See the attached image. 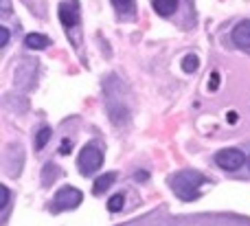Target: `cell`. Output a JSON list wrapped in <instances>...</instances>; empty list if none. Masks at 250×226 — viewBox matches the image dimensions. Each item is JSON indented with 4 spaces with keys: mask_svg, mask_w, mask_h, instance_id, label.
I'll return each mask as SVG.
<instances>
[{
    "mask_svg": "<svg viewBox=\"0 0 250 226\" xmlns=\"http://www.w3.org/2000/svg\"><path fill=\"white\" fill-rule=\"evenodd\" d=\"M204 183H208L200 171H193V169H185V171H178L169 178V185H171L173 193H176L180 200L185 202H193L200 198V187Z\"/></svg>",
    "mask_w": 250,
    "mask_h": 226,
    "instance_id": "6da1fadb",
    "label": "cell"
},
{
    "mask_svg": "<svg viewBox=\"0 0 250 226\" xmlns=\"http://www.w3.org/2000/svg\"><path fill=\"white\" fill-rule=\"evenodd\" d=\"M101 165H104V149H101V145L88 143L86 147L82 149L79 158H77L79 174L82 176H92Z\"/></svg>",
    "mask_w": 250,
    "mask_h": 226,
    "instance_id": "7a4b0ae2",
    "label": "cell"
},
{
    "mask_svg": "<svg viewBox=\"0 0 250 226\" xmlns=\"http://www.w3.org/2000/svg\"><path fill=\"white\" fill-rule=\"evenodd\" d=\"M105 103H108L110 121H112L114 125H123L129 119V105H127V101H125V97L121 92H112L110 86H105Z\"/></svg>",
    "mask_w": 250,
    "mask_h": 226,
    "instance_id": "3957f363",
    "label": "cell"
},
{
    "mask_svg": "<svg viewBox=\"0 0 250 226\" xmlns=\"http://www.w3.org/2000/svg\"><path fill=\"white\" fill-rule=\"evenodd\" d=\"M82 200H83V193L79 191V189L66 185V187H62L60 191L55 193V198H53V211H73L82 205Z\"/></svg>",
    "mask_w": 250,
    "mask_h": 226,
    "instance_id": "277c9868",
    "label": "cell"
},
{
    "mask_svg": "<svg viewBox=\"0 0 250 226\" xmlns=\"http://www.w3.org/2000/svg\"><path fill=\"white\" fill-rule=\"evenodd\" d=\"M246 163V156H244L242 149L237 147H226V149H220L215 154V165L222 167L224 171H235Z\"/></svg>",
    "mask_w": 250,
    "mask_h": 226,
    "instance_id": "5b68a950",
    "label": "cell"
},
{
    "mask_svg": "<svg viewBox=\"0 0 250 226\" xmlns=\"http://www.w3.org/2000/svg\"><path fill=\"white\" fill-rule=\"evenodd\" d=\"M35 73H38V64H35V60H24L20 66L16 68V86L18 88H31L35 83Z\"/></svg>",
    "mask_w": 250,
    "mask_h": 226,
    "instance_id": "8992f818",
    "label": "cell"
},
{
    "mask_svg": "<svg viewBox=\"0 0 250 226\" xmlns=\"http://www.w3.org/2000/svg\"><path fill=\"white\" fill-rule=\"evenodd\" d=\"M60 20L66 29H73V26L79 24V7L77 0H68V2L60 4Z\"/></svg>",
    "mask_w": 250,
    "mask_h": 226,
    "instance_id": "52a82bcc",
    "label": "cell"
},
{
    "mask_svg": "<svg viewBox=\"0 0 250 226\" xmlns=\"http://www.w3.org/2000/svg\"><path fill=\"white\" fill-rule=\"evenodd\" d=\"M230 38H233L235 46L250 51V20H242L239 24H235L233 33H230Z\"/></svg>",
    "mask_w": 250,
    "mask_h": 226,
    "instance_id": "ba28073f",
    "label": "cell"
},
{
    "mask_svg": "<svg viewBox=\"0 0 250 226\" xmlns=\"http://www.w3.org/2000/svg\"><path fill=\"white\" fill-rule=\"evenodd\" d=\"M112 183H117V171H108V174L99 176V178L95 180V185H92V193H95V196H101V193H105L110 187H112Z\"/></svg>",
    "mask_w": 250,
    "mask_h": 226,
    "instance_id": "9c48e42d",
    "label": "cell"
},
{
    "mask_svg": "<svg viewBox=\"0 0 250 226\" xmlns=\"http://www.w3.org/2000/svg\"><path fill=\"white\" fill-rule=\"evenodd\" d=\"M24 44H26V48H31V51H42V48H46L48 44H51V40L42 33H29L24 38Z\"/></svg>",
    "mask_w": 250,
    "mask_h": 226,
    "instance_id": "30bf717a",
    "label": "cell"
},
{
    "mask_svg": "<svg viewBox=\"0 0 250 226\" xmlns=\"http://www.w3.org/2000/svg\"><path fill=\"white\" fill-rule=\"evenodd\" d=\"M178 7V0H154V11L163 18H169Z\"/></svg>",
    "mask_w": 250,
    "mask_h": 226,
    "instance_id": "8fae6325",
    "label": "cell"
},
{
    "mask_svg": "<svg viewBox=\"0 0 250 226\" xmlns=\"http://www.w3.org/2000/svg\"><path fill=\"white\" fill-rule=\"evenodd\" d=\"M57 176H60V169H57V165H53V163H46V167L42 169V183H44V187H48V185L55 183Z\"/></svg>",
    "mask_w": 250,
    "mask_h": 226,
    "instance_id": "7c38bea8",
    "label": "cell"
},
{
    "mask_svg": "<svg viewBox=\"0 0 250 226\" xmlns=\"http://www.w3.org/2000/svg\"><path fill=\"white\" fill-rule=\"evenodd\" d=\"M51 134H53V130H51L48 125H46V127H42V130L38 132V136H35V149H38V152H40V149L46 147V143L51 141Z\"/></svg>",
    "mask_w": 250,
    "mask_h": 226,
    "instance_id": "4fadbf2b",
    "label": "cell"
},
{
    "mask_svg": "<svg viewBox=\"0 0 250 226\" xmlns=\"http://www.w3.org/2000/svg\"><path fill=\"white\" fill-rule=\"evenodd\" d=\"M198 66H200V60H198V55H185V60H182V70L185 73H195L198 70Z\"/></svg>",
    "mask_w": 250,
    "mask_h": 226,
    "instance_id": "5bb4252c",
    "label": "cell"
},
{
    "mask_svg": "<svg viewBox=\"0 0 250 226\" xmlns=\"http://www.w3.org/2000/svg\"><path fill=\"white\" fill-rule=\"evenodd\" d=\"M123 205H125V196L123 193H117V196H112L108 200V211L110 213H119L123 209Z\"/></svg>",
    "mask_w": 250,
    "mask_h": 226,
    "instance_id": "9a60e30c",
    "label": "cell"
},
{
    "mask_svg": "<svg viewBox=\"0 0 250 226\" xmlns=\"http://www.w3.org/2000/svg\"><path fill=\"white\" fill-rule=\"evenodd\" d=\"M112 4H114V9H117L119 13H132L134 11V2L132 0H112Z\"/></svg>",
    "mask_w": 250,
    "mask_h": 226,
    "instance_id": "2e32d148",
    "label": "cell"
},
{
    "mask_svg": "<svg viewBox=\"0 0 250 226\" xmlns=\"http://www.w3.org/2000/svg\"><path fill=\"white\" fill-rule=\"evenodd\" d=\"M9 200H11V193H9V189L4 187H0V205H2V220L7 218V205H9Z\"/></svg>",
    "mask_w": 250,
    "mask_h": 226,
    "instance_id": "e0dca14e",
    "label": "cell"
},
{
    "mask_svg": "<svg viewBox=\"0 0 250 226\" xmlns=\"http://www.w3.org/2000/svg\"><path fill=\"white\" fill-rule=\"evenodd\" d=\"M70 152H73V141H70V139H64V141L60 143V154H62V156H68Z\"/></svg>",
    "mask_w": 250,
    "mask_h": 226,
    "instance_id": "ac0fdd59",
    "label": "cell"
},
{
    "mask_svg": "<svg viewBox=\"0 0 250 226\" xmlns=\"http://www.w3.org/2000/svg\"><path fill=\"white\" fill-rule=\"evenodd\" d=\"M220 73H211V79H208V90L211 92H215L217 88H220Z\"/></svg>",
    "mask_w": 250,
    "mask_h": 226,
    "instance_id": "d6986e66",
    "label": "cell"
},
{
    "mask_svg": "<svg viewBox=\"0 0 250 226\" xmlns=\"http://www.w3.org/2000/svg\"><path fill=\"white\" fill-rule=\"evenodd\" d=\"M7 42H9V29L0 26V46H7Z\"/></svg>",
    "mask_w": 250,
    "mask_h": 226,
    "instance_id": "ffe728a7",
    "label": "cell"
},
{
    "mask_svg": "<svg viewBox=\"0 0 250 226\" xmlns=\"http://www.w3.org/2000/svg\"><path fill=\"white\" fill-rule=\"evenodd\" d=\"M9 7H11V2H9V0H0V9H2V13H7Z\"/></svg>",
    "mask_w": 250,
    "mask_h": 226,
    "instance_id": "44dd1931",
    "label": "cell"
},
{
    "mask_svg": "<svg viewBox=\"0 0 250 226\" xmlns=\"http://www.w3.org/2000/svg\"><path fill=\"white\" fill-rule=\"evenodd\" d=\"M226 121H229V123H237V112H229Z\"/></svg>",
    "mask_w": 250,
    "mask_h": 226,
    "instance_id": "7402d4cb",
    "label": "cell"
},
{
    "mask_svg": "<svg viewBox=\"0 0 250 226\" xmlns=\"http://www.w3.org/2000/svg\"><path fill=\"white\" fill-rule=\"evenodd\" d=\"M136 178H138V180H147V174H145V171H138Z\"/></svg>",
    "mask_w": 250,
    "mask_h": 226,
    "instance_id": "603a6c76",
    "label": "cell"
},
{
    "mask_svg": "<svg viewBox=\"0 0 250 226\" xmlns=\"http://www.w3.org/2000/svg\"><path fill=\"white\" fill-rule=\"evenodd\" d=\"M248 165H250V158H248Z\"/></svg>",
    "mask_w": 250,
    "mask_h": 226,
    "instance_id": "cb8c5ba5",
    "label": "cell"
}]
</instances>
